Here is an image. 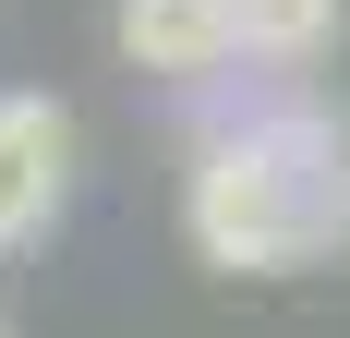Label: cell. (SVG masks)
Here are the masks:
<instances>
[{"mask_svg":"<svg viewBox=\"0 0 350 338\" xmlns=\"http://www.w3.org/2000/svg\"><path fill=\"white\" fill-rule=\"evenodd\" d=\"M181 242L217 278H290L350 254V121L314 97L206 121L193 169H181Z\"/></svg>","mask_w":350,"mask_h":338,"instance_id":"1","label":"cell"},{"mask_svg":"<svg viewBox=\"0 0 350 338\" xmlns=\"http://www.w3.org/2000/svg\"><path fill=\"white\" fill-rule=\"evenodd\" d=\"M72 205V109L0 85V254H36Z\"/></svg>","mask_w":350,"mask_h":338,"instance_id":"2","label":"cell"},{"mask_svg":"<svg viewBox=\"0 0 350 338\" xmlns=\"http://www.w3.org/2000/svg\"><path fill=\"white\" fill-rule=\"evenodd\" d=\"M109 36L157 85H217L242 61V0H109Z\"/></svg>","mask_w":350,"mask_h":338,"instance_id":"3","label":"cell"},{"mask_svg":"<svg viewBox=\"0 0 350 338\" xmlns=\"http://www.w3.org/2000/svg\"><path fill=\"white\" fill-rule=\"evenodd\" d=\"M338 36V0H242V61H278V73H302Z\"/></svg>","mask_w":350,"mask_h":338,"instance_id":"4","label":"cell"},{"mask_svg":"<svg viewBox=\"0 0 350 338\" xmlns=\"http://www.w3.org/2000/svg\"><path fill=\"white\" fill-rule=\"evenodd\" d=\"M0 338H12V314H0Z\"/></svg>","mask_w":350,"mask_h":338,"instance_id":"5","label":"cell"}]
</instances>
